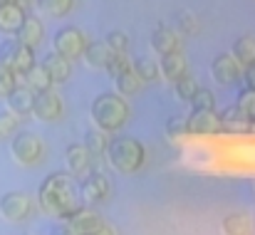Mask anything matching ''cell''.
Instances as JSON below:
<instances>
[{"mask_svg":"<svg viewBox=\"0 0 255 235\" xmlns=\"http://www.w3.org/2000/svg\"><path fill=\"white\" fill-rule=\"evenodd\" d=\"M80 196H82V203H102L107 196H109V181L104 173H89L82 186H80Z\"/></svg>","mask_w":255,"mask_h":235,"instance_id":"9c48e42d","label":"cell"},{"mask_svg":"<svg viewBox=\"0 0 255 235\" xmlns=\"http://www.w3.org/2000/svg\"><path fill=\"white\" fill-rule=\"evenodd\" d=\"M15 87H17V75H12L10 70L0 65V97H7Z\"/></svg>","mask_w":255,"mask_h":235,"instance_id":"e575fe53","label":"cell"},{"mask_svg":"<svg viewBox=\"0 0 255 235\" xmlns=\"http://www.w3.org/2000/svg\"><path fill=\"white\" fill-rule=\"evenodd\" d=\"M131 70H134V75L141 79V82H154V79L159 77V65L154 60H149V57H139Z\"/></svg>","mask_w":255,"mask_h":235,"instance_id":"83f0119b","label":"cell"},{"mask_svg":"<svg viewBox=\"0 0 255 235\" xmlns=\"http://www.w3.org/2000/svg\"><path fill=\"white\" fill-rule=\"evenodd\" d=\"M32 65H35L32 50H30V47H20V55H17V60H15V65H12V72H15V75H25Z\"/></svg>","mask_w":255,"mask_h":235,"instance_id":"d6a6232c","label":"cell"},{"mask_svg":"<svg viewBox=\"0 0 255 235\" xmlns=\"http://www.w3.org/2000/svg\"><path fill=\"white\" fill-rule=\"evenodd\" d=\"M25 79H27V89L32 92V94H40V92H47V89H52V82H50V77L45 75V70L35 62L27 72H25Z\"/></svg>","mask_w":255,"mask_h":235,"instance_id":"cb8c5ba5","label":"cell"},{"mask_svg":"<svg viewBox=\"0 0 255 235\" xmlns=\"http://www.w3.org/2000/svg\"><path fill=\"white\" fill-rule=\"evenodd\" d=\"M186 67H188V65H186V57L178 55V52H171V55H164V57H161L159 72L169 79V82H176V79H181L186 75Z\"/></svg>","mask_w":255,"mask_h":235,"instance_id":"ffe728a7","label":"cell"},{"mask_svg":"<svg viewBox=\"0 0 255 235\" xmlns=\"http://www.w3.org/2000/svg\"><path fill=\"white\" fill-rule=\"evenodd\" d=\"M92 119H94V124H97L99 131H104V134L117 131L129 119V104L119 94H112V92L99 94L92 102Z\"/></svg>","mask_w":255,"mask_h":235,"instance_id":"7a4b0ae2","label":"cell"},{"mask_svg":"<svg viewBox=\"0 0 255 235\" xmlns=\"http://www.w3.org/2000/svg\"><path fill=\"white\" fill-rule=\"evenodd\" d=\"M196 89H198V84H196V79L191 77V75H183L181 79L173 82V92H176V97L181 102H191L193 94H196Z\"/></svg>","mask_w":255,"mask_h":235,"instance_id":"f1b7e54d","label":"cell"},{"mask_svg":"<svg viewBox=\"0 0 255 235\" xmlns=\"http://www.w3.org/2000/svg\"><path fill=\"white\" fill-rule=\"evenodd\" d=\"M221 228L226 235H251L253 233V221L243 213H231V216L223 218Z\"/></svg>","mask_w":255,"mask_h":235,"instance_id":"7402d4cb","label":"cell"},{"mask_svg":"<svg viewBox=\"0 0 255 235\" xmlns=\"http://www.w3.org/2000/svg\"><path fill=\"white\" fill-rule=\"evenodd\" d=\"M114 84H117L119 97H122V94L131 97V94H139V89H141V84H144V82L134 75V70H131V67H127V70H122V72L114 77Z\"/></svg>","mask_w":255,"mask_h":235,"instance_id":"603a6c76","label":"cell"},{"mask_svg":"<svg viewBox=\"0 0 255 235\" xmlns=\"http://www.w3.org/2000/svg\"><path fill=\"white\" fill-rule=\"evenodd\" d=\"M15 40H17L22 47L35 50V47L42 42V22H40L37 17H32V15H25L22 25H20L17 32H15Z\"/></svg>","mask_w":255,"mask_h":235,"instance_id":"4fadbf2b","label":"cell"},{"mask_svg":"<svg viewBox=\"0 0 255 235\" xmlns=\"http://www.w3.org/2000/svg\"><path fill=\"white\" fill-rule=\"evenodd\" d=\"M104 45H107L112 52H124V55H127V50H129V37H127L122 30H112V32H107Z\"/></svg>","mask_w":255,"mask_h":235,"instance_id":"1f68e13d","label":"cell"},{"mask_svg":"<svg viewBox=\"0 0 255 235\" xmlns=\"http://www.w3.org/2000/svg\"><path fill=\"white\" fill-rule=\"evenodd\" d=\"M191 104H193V109L213 112V107H216V97H213V92H211V89L198 87V89H196V94H193V99H191Z\"/></svg>","mask_w":255,"mask_h":235,"instance_id":"f546056e","label":"cell"},{"mask_svg":"<svg viewBox=\"0 0 255 235\" xmlns=\"http://www.w3.org/2000/svg\"><path fill=\"white\" fill-rule=\"evenodd\" d=\"M176 22H178L181 32H186V35H193V32H198V20H196V15H193V12H188V10L178 12Z\"/></svg>","mask_w":255,"mask_h":235,"instance_id":"836d02e7","label":"cell"},{"mask_svg":"<svg viewBox=\"0 0 255 235\" xmlns=\"http://www.w3.org/2000/svg\"><path fill=\"white\" fill-rule=\"evenodd\" d=\"M2 2H7V0H0V5H2Z\"/></svg>","mask_w":255,"mask_h":235,"instance_id":"ee69618b","label":"cell"},{"mask_svg":"<svg viewBox=\"0 0 255 235\" xmlns=\"http://www.w3.org/2000/svg\"><path fill=\"white\" fill-rule=\"evenodd\" d=\"M65 158H67L72 173H87V171H89L92 156H89V151H87L82 144H70V146L65 149Z\"/></svg>","mask_w":255,"mask_h":235,"instance_id":"44dd1931","label":"cell"},{"mask_svg":"<svg viewBox=\"0 0 255 235\" xmlns=\"http://www.w3.org/2000/svg\"><path fill=\"white\" fill-rule=\"evenodd\" d=\"M107 136H104V131H99V129H89L85 134V146L87 151H89V156H99V154H104L107 151Z\"/></svg>","mask_w":255,"mask_h":235,"instance_id":"4316f807","label":"cell"},{"mask_svg":"<svg viewBox=\"0 0 255 235\" xmlns=\"http://www.w3.org/2000/svg\"><path fill=\"white\" fill-rule=\"evenodd\" d=\"M20 47H22V45H20L15 37H7V40L0 42V65H2L5 70L12 72V65H15L17 55H20ZM12 75H15V72H12Z\"/></svg>","mask_w":255,"mask_h":235,"instance_id":"d4e9b609","label":"cell"},{"mask_svg":"<svg viewBox=\"0 0 255 235\" xmlns=\"http://www.w3.org/2000/svg\"><path fill=\"white\" fill-rule=\"evenodd\" d=\"M241 67H253L255 65V37L251 35H243V37H238L236 42H233V55H231Z\"/></svg>","mask_w":255,"mask_h":235,"instance_id":"d6986e66","label":"cell"},{"mask_svg":"<svg viewBox=\"0 0 255 235\" xmlns=\"http://www.w3.org/2000/svg\"><path fill=\"white\" fill-rule=\"evenodd\" d=\"M218 124H221V131L226 134H251V119L233 104V107H226L218 117Z\"/></svg>","mask_w":255,"mask_h":235,"instance_id":"7c38bea8","label":"cell"},{"mask_svg":"<svg viewBox=\"0 0 255 235\" xmlns=\"http://www.w3.org/2000/svg\"><path fill=\"white\" fill-rule=\"evenodd\" d=\"M166 131H169V136H173V139L183 136L186 134V117H171L169 121H166Z\"/></svg>","mask_w":255,"mask_h":235,"instance_id":"74e56055","label":"cell"},{"mask_svg":"<svg viewBox=\"0 0 255 235\" xmlns=\"http://www.w3.org/2000/svg\"><path fill=\"white\" fill-rule=\"evenodd\" d=\"M7 107H10V114L15 117H25V114H32V102H35V94L25 87V84H17L7 97Z\"/></svg>","mask_w":255,"mask_h":235,"instance_id":"5bb4252c","label":"cell"},{"mask_svg":"<svg viewBox=\"0 0 255 235\" xmlns=\"http://www.w3.org/2000/svg\"><path fill=\"white\" fill-rule=\"evenodd\" d=\"M10 151H12V158H15L17 163L32 166V163H37V161L42 158V141H40V136L32 134V131H20V134L12 136Z\"/></svg>","mask_w":255,"mask_h":235,"instance_id":"5b68a950","label":"cell"},{"mask_svg":"<svg viewBox=\"0 0 255 235\" xmlns=\"http://www.w3.org/2000/svg\"><path fill=\"white\" fill-rule=\"evenodd\" d=\"M7 2H12V5H17V7H30V5H35V0H7Z\"/></svg>","mask_w":255,"mask_h":235,"instance_id":"b9f144b4","label":"cell"},{"mask_svg":"<svg viewBox=\"0 0 255 235\" xmlns=\"http://www.w3.org/2000/svg\"><path fill=\"white\" fill-rule=\"evenodd\" d=\"M35 5H37L42 12L52 15V17H65V15L72 10L75 0H35Z\"/></svg>","mask_w":255,"mask_h":235,"instance_id":"484cf974","label":"cell"},{"mask_svg":"<svg viewBox=\"0 0 255 235\" xmlns=\"http://www.w3.org/2000/svg\"><path fill=\"white\" fill-rule=\"evenodd\" d=\"M211 75L218 84H233L241 79V65L231 57V55H216L211 62Z\"/></svg>","mask_w":255,"mask_h":235,"instance_id":"8fae6325","label":"cell"},{"mask_svg":"<svg viewBox=\"0 0 255 235\" xmlns=\"http://www.w3.org/2000/svg\"><path fill=\"white\" fill-rule=\"evenodd\" d=\"M236 107H238L251 121H255V92L253 89H243V92H238V102H236Z\"/></svg>","mask_w":255,"mask_h":235,"instance_id":"4dcf8cb0","label":"cell"},{"mask_svg":"<svg viewBox=\"0 0 255 235\" xmlns=\"http://www.w3.org/2000/svg\"><path fill=\"white\" fill-rule=\"evenodd\" d=\"M127 67H131V65H129V60H127V55H124V52H114V55H112V60H109V65H107L104 70H107L112 77H117V75H119L122 70H127Z\"/></svg>","mask_w":255,"mask_h":235,"instance_id":"d590c367","label":"cell"},{"mask_svg":"<svg viewBox=\"0 0 255 235\" xmlns=\"http://www.w3.org/2000/svg\"><path fill=\"white\" fill-rule=\"evenodd\" d=\"M251 134H255V121H251Z\"/></svg>","mask_w":255,"mask_h":235,"instance_id":"7bdbcfd3","label":"cell"},{"mask_svg":"<svg viewBox=\"0 0 255 235\" xmlns=\"http://www.w3.org/2000/svg\"><path fill=\"white\" fill-rule=\"evenodd\" d=\"M0 213H2V218L10 221V223H22V221H27L30 213H32V201H30V196L22 193V191H7V193H2V198H0Z\"/></svg>","mask_w":255,"mask_h":235,"instance_id":"8992f818","label":"cell"},{"mask_svg":"<svg viewBox=\"0 0 255 235\" xmlns=\"http://www.w3.org/2000/svg\"><path fill=\"white\" fill-rule=\"evenodd\" d=\"M22 20H25V10L22 7H17L12 2H2L0 5V32L15 35L17 27L22 25Z\"/></svg>","mask_w":255,"mask_h":235,"instance_id":"2e32d148","label":"cell"},{"mask_svg":"<svg viewBox=\"0 0 255 235\" xmlns=\"http://www.w3.org/2000/svg\"><path fill=\"white\" fill-rule=\"evenodd\" d=\"M85 60L89 67H94V70H104L107 65H109V60H112V50L104 45V40H97V42H89L85 45Z\"/></svg>","mask_w":255,"mask_h":235,"instance_id":"ac0fdd59","label":"cell"},{"mask_svg":"<svg viewBox=\"0 0 255 235\" xmlns=\"http://www.w3.org/2000/svg\"><path fill=\"white\" fill-rule=\"evenodd\" d=\"M37 203L45 213L67 221L72 218L82 206V196H80V183L75 181V176L70 173H50L40 188H37Z\"/></svg>","mask_w":255,"mask_h":235,"instance_id":"6da1fadb","label":"cell"},{"mask_svg":"<svg viewBox=\"0 0 255 235\" xmlns=\"http://www.w3.org/2000/svg\"><path fill=\"white\" fill-rule=\"evenodd\" d=\"M32 114H35L37 119H42V121H55V119H60V114H62V99H60V94H55L52 89L35 94Z\"/></svg>","mask_w":255,"mask_h":235,"instance_id":"ba28073f","label":"cell"},{"mask_svg":"<svg viewBox=\"0 0 255 235\" xmlns=\"http://www.w3.org/2000/svg\"><path fill=\"white\" fill-rule=\"evenodd\" d=\"M17 129V117L10 112H0V136H10Z\"/></svg>","mask_w":255,"mask_h":235,"instance_id":"8d00e7d4","label":"cell"},{"mask_svg":"<svg viewBox=\"0 0 255 235\" xmlns=\"http://www.w3.org/2000/svg\"><path fill=\"white\" fill-rule=\"evenodd\" d=\"M119 173H136L144 163V144L134 136H114L104 151Z\"/></svg>","mask_w":255,"mask_h":235,"instance_id":"3957f363","label":"cell"},{"mask_svg":"<svg viewBox=\"0 0 255 235\" xmlns=\"http://www.w3.org/2000/svg\"><path fill=\"white\" fill-rule=\"evenodd\" d=\"M52 45H55V55L65 57L67 62H75L77 57H82L87 42H85V35H82L77 27L67 25V27L57 30V35H55Z\"/></svg>","mask_w":255,"mask_h":235,"instance_id":"277c9868","label":"cell"},{"mask_svg":"<svg viewBox=\"0 0 255 235\" xmlns=\"http://www.w3.org/2000/svg\"><path fill=\"white\" fill-rule=\"evenodd\" d=\"M151 47L164 57V55H171V52H178V37L176 32L166 27V25H159L151 35Z\"/></svg>","mask_w":255,"mask_h":235,"instance_id":"e0dca14e","label":"cell"},{"mask_svg":"<svg viewBox=\"0 0 255 235\" xmlns=\"http://www.w3.org/2000/svg\"><path fill=\"white\" fill-rule=\"evenodd\" d=\"M243 77H246V82H248V89H253L255 92V65L246 70V75H243Z\"/></svg>","mask_w":255,"mask_h":235,"instance_id":"f35d334b","label":"cell"},{"mask_svg":"<svg viewBox=\"0 0 255 235\" xmlns=\"http://www.w3.org/2000/svg\"><path fill=\"white\" fill-rule=\"evenodd\" d=\"M218 131H221V124H218V114L213 112L193 109V114L186 117V134L191 136H213Z\"/></svg>","mask_w":255,"mask_h":235,"instance_id":"52a82bcc","label":"cell"},{"mask_svg":"<svg viewBox=\"0 0 255 235\" xmlns=\"http://www.w3.org/2000/svg\"><path fill=\"white\" fill-rule=\"evenodd\" d=\"M92 235H117V233H114V228H109V226H104V223H102V226H99Z\"/></svg>","mask_w":255,"mask_h":235,"instance_id":"60d3db41","label":"cell"},{"mask_svg":"<svg viewBox=\"0 0 255 235\" xmlns=\"http://www.w3.org/2000/svg\"><path fill=\"white\" fill-rule=\"evenodd\" d=\"M40 67L45 70V75L50 77L52 84H62V82H67L70 75H72V65H70L65 57H60V55H47Z\"/></svg>","mask_w":255,"mask_h":235,"instance_id":"9a60e30c","label":"cell"},{"mask_svg":"<svg viewBox=\"0 0 255 235\" xmlns=\"http://www.w3.org/2000/svg\"><path fill=\"white\" fill-rule=\"evenodd\" d=\"M62 223L67 226V231L72 235H92L102 226V218H99V213L94 208H80L72 218H67Z\"/></svg>","mask_w":255,"mask_h":235,"instance_id":"30bf717a","label":"cell"},{"mask_svg":"<svg viewBox=\"0 0 255 235\" xmlns=\"http://www.w3.org/2000/svg\"><path fill=\"white\" fill-rule=\"evenodd\" d=\"M50 235H72V233L67 231V226H65V223H57V226L50 231Z\"/></svg>","mask_w":255,"mask_h":235,"instance_id":"ab89813d","label":"cell"}]
</instances>
